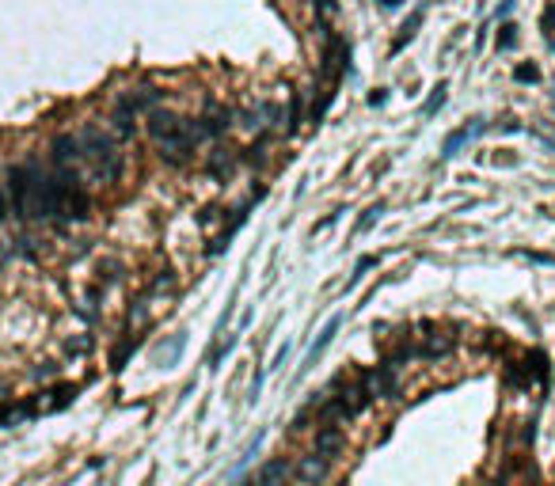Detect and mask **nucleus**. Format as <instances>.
<instances>
[{
    "label": "nucleus",
    "instance_id": "obj_3",
    "mask_svg": "<svg viewBox=\"0 0 555 486\" xmlns=\"http://www.w3.org/2000/svg\"><path fill=\"white\" fill-rule=\"evenodd\" d=\"M259 198H263V186H259V190H255L251 198L244 201V206H236V209H232V221H229V228H221V236H217L213 243H209V255H221V251H229V243L236 240V232H240V228H244L247 213H251V206H255Z\"/></svg>",
    "mask_w": 555,
    "mask_h": 486
},
{
    "label": "nucleus",
    "instance_id": "obj_10",
    "mask_svg": "<svg viewBox=\"0 0 555 486\" xmlns=\"http://www.w3.org/2000/svg\"><path fill=\"white\" fill-rule=\"evenodd\" d=\"M525 372H529V380H536V384H548V376H552V372H548V358H544L540 350L529 353V358H525Z\"/></svg>",
    "mask_w": 555,
    "mask_h": 486
},
{
    "label": "nucleus",
    "instance_id": "obj_6",
    "mask_svg": "<svg viewBox=\"0 0 555 486\" xmlns=\"http://www.w3.org/2000/svg\"><path fill=\"white\" fill-rule=\"evenodd\" d=\"M339 327H342V315H335V319H327V323H324V330H320V338H316V342L308 346V353H304V372H308L312 364H316L320 358H324V350H327V346L335 342V335H339Z\"/></svg>",
    "mask_w": 555,
    "mask_h": 486
},
{
    "label": "nucleus",
    "instance_id": "obj_8",
    "mask_svg": "<svg viewBox=\"0 0 555 486\" xmlns=\"http://www.w3.org/2000/svg\"><path fill=\"white\" fill-rule=\"evenodd\" d=\"M422 19H426V4H418L415 12H411V19H407L404 27H399L396 42H392V53H399V50H404V46H407V42H411V38L418 35V27H422Z\"/></svg>",
    "mask_w": 555,
    "mask_h": 486
},
{
    "label": "nucleus",
    "instance_id": "obj_4",
    "mask_svg": "<svg viewBox=\"0 0 555 486\" xmlns=\"http://www.w3.org/2000/svg\"><path fill=\"white\" fill-rule=\"evenodd\" d=\"M289 475H293V460H289V456H278V460H267L251 483H255V486H285Z\"/></svg>",
    "mask_w": 555,
    "mask_h": 486
},
{
    "label": "nucleus",
    "instance_id": "obj_7",
    "mask_svg": "<svg viewBox=\"0 0 555 486\" xmlns=\"http://www.w3.org/2000/svg\"><path fill=\"white\" fill-rule=\"evenodd\" d=\"M342 444H347V433H342V426H320V429H316V452H320V456L335 460Z\"/></svg>",
    "mask_w": 555,
    "mask_h": 486
},
{
    "label": "nucleus",
    "instance_id": "obj_22",
    "mask_svg": "<svg viewBox=\"0 0 555 486\" xmlns=\"http://www.w3.org/2000/svg\"><path fill=\"white\" fill-rule=\"evenodd\" d=\"M316 12H320V19H327L335 12V0H316Z\"/></svg>",
    "mask_w": 555,
    "mask_h": 486
},
{
    "label": "nucleus",
    "instance_id": "obj_21",
    "mask_svg": "<svg viewBox=\"0 0 555 486\" xmlns=\"http://www.w3.org/2000/svg\"><path fill=\"white\" fill-rule=\"evenodd\" d=\"M388 103V87H376L373 95H369V107H384Z\"/></svg>",
    "mask_w": 555,
    "mask_h": 486
},
{
    "label": "nucleus",
    "instance_id": "obj_15",
    "mask_svg": "<svg viewBox=\"0 0 555 486\" xmlns=\"http://www.w3.org/2000/svg\"><path fill=\"white\" fill-rule=\"evenodd\" d=\"M495 46L498 50H513V46H517V27H513V23H502V27H498V38H495Z\"/></svg>",
    "mask_w": 555,
    "mask_h": 486
},
{
    "label": "nucleus",
    "instance_id": "obj_16",
    "mask_svg": "<svg viewBox=\"0 0 555 486\" xmlns=\"http://www.w3.org/2000/svg\"><path fill=\"white\" fill-rule=\"evenodd\" d=\"M373 266H376V255H361V258H358V266H354V274H350V281H347V289L358 285V281L365 278V270H373Z\"/></svg>",
    "mask_w": 555,
    "mask_h": 486
},
{
    "label": "nucleus",
    "instance_id": "obj_19",
    "mask_svg": "<svg viewBox=\"0 0 555 486\" xmlns=\"http://www.w3.org/2000/svg\"><path fill=\"white\" fill-rule=\"evenodd\" d=\"M540 27L548 31V35L555 31V4H548V8H544V15H540Z\"/></svg>",
    "mask_w": 555,
    "mask_h": 486
},
{
    "label": "nucleus",
    "instance_id": "obj_1",
    "mask_svg": "<svg viewBox=\"0 0 555 486\" xmlns=\"http://www.w3.org/2000/svg\"><path fill=\"white\" fill-rule=\"evenodd\" d=\"M149 137H152V144H156L160 160L172 164V167H183L198 149L194 122L172 115V110H160V107L149 110Z\"/></svg>",
    "mask_w": 555,
    "mask_h": 486
},
{
    "label": "nucleus",
    "instance_id": "obj_20",
    "mask_svg": "<svg viewBox=\"0 0 555 486\" xmlns=\"http://www.w3.org/2000/svg\"><path fill=\"white\" fill-rule=\"evenodd\" d=\"M525 258H533V262H544V266H555V255H540V251H521Z\"/></svg>",
    "mask_w": 555,
    "mask_h": 486
},
{
    "label": "nucleus",
    "instance_id": "obj_12",
    "mask_svg": "<svg viewBox=\"0 0 555 486\" xmlns=\"http://www.w3.org/2000/svg\"><path fill=\"white\" fill-rule=\"evenodd\" d=\"M445 99H449V84H445V80H441V84H438V87H433V92H430V99L422 103V118H433V115H438L441 107H445Z\"/></svg>",
    "mask_w": 555,
    "mask_h": 486
},
{
    "label": "nucleus",
    "instance_id": "obj_5",
    "mask_svg": "<svg viewBox=\"0 0 555 486\" xmlns=\"http://www.w3.org/2000/svg\"><path fill=\"white\" fill-rule=\"evenodd\" d=\"M483 129H487V122H483V118H476L472 126H461L456 133H449V137H445V144H441V160H453L456 152H461L468 141H476V137L483 133Z\"/></svg>",
    "mask_w": 555,
    "mask_h": 486
},
{
    "label": "nucleus",
    "instance_id": "obj_13",
    "mask_svg": "<svg viewBox=\"0 0 555 486\" xmlns=\"http://www.w3.org/2000/svg\"><path fill=\"white\" fill-rule=\"evenodd\" d=\"M301 129V92H289V118H285V133Z\"/></svg>",
    "mask_w": 555,
    "mask_h": 486
},
{
    "label": "nucleus",
    "instance_id": "obj_23",
    "mask_svg": "<svg viewBox=\"0 0 555 486\" xmlns=\"http://www.w3.org/2000/svg\"><path fill=\"white\" fill-rule=\"evenodd\" d=\"M513 4H517V0H502V4H498V19H506V15L513 12Z\"/></svg>",
    "mask_w": 555,
    "mask_h": 486
},
{
    "label": "nucleus",
    "instance_id": "obj_17",
    "mask_svg": "<svg viewBox=\"0 0 555 486\" xmlns=\"http://www.w3.org/2000/svg\"><path fill=\"white\" fill-rule=\"evenodd\" d=\"M513 80H517V84H536V80H540V69H536V65H517V69H513Z\"/></svg>",
    "mask_w": 555,
    "mask_h": 486
},
{
    "label": "nucleus",
    "instance_id": "obj_2",
    "mask_svg": "<svg viewBox=\"0 0 555 486\" xmlns=\"http://www.w3.org/2000/svg\"><path fill=\"white\" fill-rule=\"evenodd\" d=\"M327 471H331V460L320 456L316 449L293 464V479L301 483V486H324V483H327Z\"/></svg>",
    "mask_w": 555,
    "mask_h": 486
},
{
    "label": "nucleus",
    "instance_id": "obj_9",
    "mask_svg": "<svg viewBox=\"0 0 555 486\" xmlns=\"http://www.w3.org/2000/svg\"><path fill=\"white\" fill-rule=\"evenodd\" d=\"M232 171H236V152H213L209 156V175L213 179H232Z\"/></svg>",
    "mask_w": 555,
    "mask_h": 486
},
{
    "label": "nucleus",
    "instance_id": "obj_24",
    "mask_svg": "<svg viewBox=\"0 0 555 486\" xmlns=\"http://www.w3.org/2000/svg\"><path fill=\"white\" fill-rule=\"evenodd\" d=\"M381 8H399V0H381Z\"/></svg>",
    "mask_w": 555,
    "mask_h": 486
},
{
    "label": "nucleus",
    "instance_id": "obj_14",
    "mask_svg": "<svg viewBox=\"0 0 555 486\" xmlns=\"http://www.w3.org/2000/svg\"><path fill=\"white\" fill-rule=\"evenodd\" d=\"M381 217H384V206H381V201H376V206H369L365 213H361V221L354 224V232H358V236H361V232H369V228H373L376 221H381Z\"/></svg>",
    "mask_w": 555,
    "mask_h": 486
},
{
    "label": "nucleus",
    "instance_id": "obj_11",
    "mask_svg": "<svg viewBox=\"0 0 555 486\" xmlns=\"http://www.w3.org/2000/svg\"><path fill=\"white\" fill-rule=\"evenodd\" d=\"M449 350H453V338H438V335H430L422 346H418V358H426V361H430V358H445Z\"/></svg>",
    "mask_w": 555,
    "mask_h": 486
},
{
    "label": "nucleus",
    "instance_id": "obj_18",
    "mask_svg": "<svg viewBox=\"0 0 555 486\" xmlns=\"http://www.w3.org/2000/svg\"><path fill=\"white\" fill-rule=\"evenodd\" d=\"M259 444H263V437H255V441L247 444V452L240 456V467H247V464H251V460H255V452H259Z\"/></svg>",
    "mask_w": 555,
    "mask_h": 486
}]
</instances>
